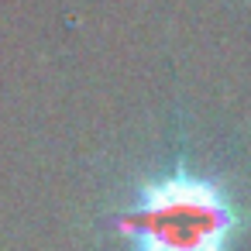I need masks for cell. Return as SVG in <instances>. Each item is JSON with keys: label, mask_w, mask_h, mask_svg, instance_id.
Wrapping results in <instances>:
<instances>
[{"label": "cell", "mask_w": 251, "mask_h": 251, "mask_svg": "<svg viewBox=\"0 0 251 251\" xmlns=\"http://www.w3.org/2000/svg\"><path fill=\"white\" fill-rule=\"evenodd\" d=\"M121 230L131 251H227L234 210L213 182L176 172L141 189Z\"/></svg>", "instance_id": "6da1fadb"}]
</instances>
